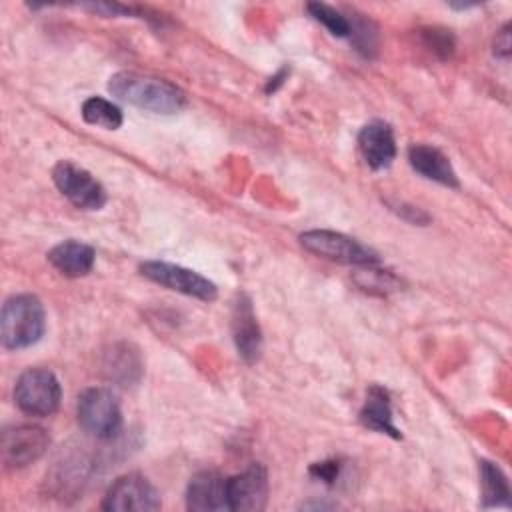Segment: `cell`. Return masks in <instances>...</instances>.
<instances>
[{
    "label": "cell",
    "instance_id": "obj_2",
    "mask_svg": "<svg viewBox=\"0 0 512 512\" xmlns=\"http://www.w3.org/2000/svg\"><path fill=\"white\" fill-rule=\"evenodd\" d=\"M46 328L44 306L32 294L10 296L2 306L0 336L8 350H22L36 344Z\"/></svg>",
    "mask_w": 512,
    "mask_h": 512
},
{
    "label": "cell",
    "instance_id": "obj_14",
    "mask_svg": "<svg viewBox=\"0 0 512 512\" xmlns=\"http://www.w3.org/2000/svg\"><path fill=\"white\" fill-rule=\"evenodd\" d=\"M408 162L418 174H422L428 180H434V182L450 186V188L458 186V176H456L448 156L442 154L434 146H428V144L410 146Z\"/></svg>",
    "mask_w": 512,
    "mask_h": 512
},
{
    "label": "cell",
    "instance_id": "obj_8",
    "mask_svg": "<svg viewBox=\"0 0 512 512\" xmlns=\"http://www.w3.org/2000/svg\"><path fill=\"white\" fill-rule=\"evenodd\" d=\"M102 508L110 512H150L160 508V496L144 476L126 474L110 484Z\"/></svg>",
    "mask_w": 512,
    "mask_h": 512
},
{
    "label": "cell",
    "instance_id": "obj_11",
    "mask_svg": "<svg viewBox=\"0 0 512 512\" xmlns=\"http://www.w3.org/2000/svg\"><path fill=\"white\" fill-rule=\"evenodd\" d=\"M186 506L196 512L228 510V478L214 470L194 474L186 490Z\"/></svg>",
    "mask_w": 512,
    "mask_h": 512
},
{
    "label": "cell",
    "instance_id": "obj_15",
    "mask_svg": "<svg viewBox=\"0 0 512 512\" xmlns=\"http://www.w3.org/2000/svg\"><path fill=\"white\" fill-rule=\"evenodd\" d=\"M102 370L108 380L120 386H134L144 372L142 358L132 344H114L108 352H104Z\"/></svg>",
    "mask_w": 512,
    "mask_h": 512
},
{
    "label": "cell",
    "instance_id": "obj_24",
    "mask_svg": "<svg viewBox=\"0 0 512 512\" xmlns=\"http://www.w3.org/2000/svg\"><path fill=\"white\" fill-rule=\"evenodd\" d=\"M510 46H512V40H510V24H506V26L496 34V40H494V54L500 56V58H508V56H510Z\"/></svg>",
    "mask_w": 512,
    "mask_h": 512
},
{
    "label": "cell",
    "instance_id": "obj_7",
    "mask_svg": "<svg viewBox=\"0 0 512 512\" xmlns=\"http://www.w3.org/2000/svg\"><path fill=\"white\" fill-rule=\"evenodd\" d=\"M52 180L62 196H66L76 208L100 210L106 204L104 186L88 170L70 160H62L54 166Z\"/></svg>",
    "mask_w": 512,
    "mask_h": 512
},
{
    "label": "cell",
    "instance_id": "obj_19",
    "mask_svg": "<svg viewBox=\"0 0 512 512\" xmlns=\"http://www.w3.org/2000/svg\"><path fill=\"white\" fill-rule=\"evenodd\" d=\"M82 118L92 126H100L104 130H118L122 126V110L100 96H92L82 104Z\"/></svg>",
    "mask_w": 512,
    "mask_h": 512
},
{
    "label": "cell",
    "instance_id": "obj_6",
    "mask_svg": "<svg viewBox=\"0 0 512 512\" xmlns=\"http://www.w3.org/2000/svg\"><path fill=\"white\" fill-rule=\"evenodd\" d=\"M140 274L168 290H174V292H180L186 296H194L204 302H212L218 296V288L212 280L204 278L202 274H198L190 268L178 266V264L158 262V260L142 262Z\"/></svg>",
    "mask_w": 512,
    "mask_h": 512
},
{
    "label": "cell",
    "instance_id": "obj_9",
    "mask_svg": "<svg viewBox=\"0 0 512 512\" xmlns=\"http://www.w3.org/2000/svg\"><path fill=\"white\" fill-rule=\"evenodd\" d=\"M48 446L50 436L40 426L20 424L6 428L2 434V462L6 468H24L42 458Z\"/></svg>",
    "mask_w": 512,
    "mask_h": 512
},
{
    "label": "cell",
    "instance_id": "obj_13",
    "mask_svg": "<svg viewBox=\"0 0 512 512\" xmlns=\"http://www.w3.org/2000/svg\"><path fill=\"white\" fill-rule=\"evenodd\" d=\"M232 338L246 362H256L262 352V334L248 296H238L232 312Z\"/></svg>",
    "mask_w": 512,
    "mask_h": 512
},
{
    "label": "cell",
    "instance_id": "obj_17",
    "mask_svg": "<svg viewBox=\"0 0 512 512\" xmlns=\"http://www.w3.org/2000/svg\"><path fill=\"white\" fill-rule=\"evenodd\" d=\"M360 422L376 430L380 434H388L392 438H400V430L394 426V416H392V402L390 396L384 388L380 386H370L366 392L364 406L360 410Z\"/></svg>",
    "mask_w": 512,
    "mask_h": 512
},
{
    "label": "cell",
    "instance_id": "obj_3",
    "mask_svg": "<svg viewBox=\"0 0 512 512\" xmlns=\"http://www.w3.org/2000/svg\"><path fill=\"white\" fill-rule=\"evenodd\" d=\"M78 424L100 440H110L120 432L122 410L118 398L108 388H88L76 404Z\"/></svg>",
    "mask_w": 512,
    "mask_h": 512
},
{
    "label": "cell",
    "instance_id": "obj_12",
    "mask_svg": "<svg viewBox=\"0 0 512 512\" xmlns=\"http://www.w3.org/2000/svg\"><path fill=\"white\" fill-rule=\"evenodd\" d=\"M358 148L372 170H382L396 158V140L392 128L382 120H372L358 134Z\"/></svg>",
    "mask_w": 512,
    "mask_h": 512
},
{
    "label": "cell",
    "instance_id": "obj_22",
    "mask_svg": "<svg viewBox=\"0 0 512 512\" xmlns=\"http://www.w3.org/2000/svg\"><path fill=\"white\" fill-rule=\"evenodd\" d=\"M424 38H426V44L432 46L434 52H438L442 56H450V52L454 48V40L448 32H444V30H426Z\"/></svg>",
    "mask_w": 512,
    "mask_h": 512
},
{
    "label": "cell",
    "instance_id": "obj_10",
    "mask_svg": "<svg viewBox=\"0 0 512 512\" xmlns=\"http://www.w3.org/2000/svg\"><path fill=\"white\" fill-rule=\"evenodd\" d=\"M268 476L262 464H250L244 472L228 478V510L256 512L266 506Z\"/></svg>",
    "mask_w": 512,
    "mask_h": 512
},
{
    "label": "cell",
    "instance_id": "obj_5",
    "mask_svg": "<svg viewBox=\"0 0 512 512\" xmlns=\"http://www.w3.org/2000/svg\"><path fill=\"white\" fill-rule=\"evenodd\" d=\"M300 244L326 260L338 264H352V266H372L378 262V254L368 246L360 244L358 240L334 232V230H308L300 234Z\"/></svg>",
    "mask_w": 512,
    "mask_h": 512
},
{
    "label": "cell",
    "instance_id": "obj_4",
    "mask_svg": "<svg viewBox=\"0 0 512 512\" xmlns=\"http://www.w3.org/2000/svg\"><path fill=\"white\" fill-rule=\"evenodd\" d=\"M62 398L58 378L46 368L24 370L14 386V402L28 416H50Z\"/></svg>",
    "mask_w": 512,
    "mask_h": 512
},
{
    "label": "cell",
    "instance_id": "obj_21",
    "mask_svg": "<svg viewBox=\"0 0 512 512\" xmlns=\"http://www.w3.org/2000/svg\"><path fill=\"white\" fill-rule=\"evenodd\" d=\"M362 276H364L366 280H358V282H360V286H362L364 290H380V292H386V290H396V286H398V280H396L390 272H386V270H372V268L368 266V270L362 272Z\"/></svg>",
    "mask_w": 512,
    "mask_h": 512
},
{
    "label": "cell",
    "instance_id": "obj_20",
    "mask_svg": "<svg viewBox=\"0 0 512 512\" xmlns=\"http://www.w3.org/2000/svg\"><path fill=\"white\" fill-rule=\"evenodd\" d=\"M306 10L308 14L320 22L332 36H338V38H350V20L346 14H342L340 10L328 6V4H322V2H310L306 4Z\"/></svg>",
    "mask_w": 512,
    "mask_h": 512
},
{
    "label": "cell",
    "instance_id": "obj_18",
    "mask_svg": "<svg viewBox=\"0 0 512 512\" xmlns=\"http://www.w3.org/2000/svg\"><path fill=\"white\" fill-rule=\"evenodd\" d=\"M480 484H482V500L484 506H506L510 500V486L504 472L488 462H480Z\"/></svg>",
    "mask_w": 512,
    "mask_h": 512
},
{
    "label": "cell",
    "instance_id": "obj_23",
    "mask_svg": "<svg viewBox=\"0 0 512 512\" xmlns=\"http://www.w3.org/2000/svg\"><path fill=\"white\" fill-rule=\"evenodd\" d=\"M340 472V464L336 460H324V462H316L310 468V474L326 484H332L338 478Z\"/></svg>",
    "mask_w": 512,
    "mask_h": 512
},
{
    "label": "cell",
    "instance_id": "obj_1",
    "mask_svg": "<svg viewBox=\"0 0 512 512\" xmlns=\"http://www.w3.org/2000/svg\"><path fill=\"white\" fill-rule=\"evenodd\" d=\"M108 90L118 100L154 114H174L186 104V96L176 84L138 72L114 74L108 82Z\"/></svg>",
    "mask_w": 512,
    "mask_h": 512
},
{
    "label": "cell",
    "instance_id": "obj_16",
    "mask_svg": "<svg viewBox=\"0 0 512 512\" xmlns=\"http://www.w3.org/2000/svg\"><path fill=\"white\" fill-rule=\"evenodd\" d=\"M94 258V248L78 240L60 242L48 252V262L68 278L86 276L94 266Z\"/></svg>",
    "mask_w": 512,
    "mask_h": 512
}]
</instances>
